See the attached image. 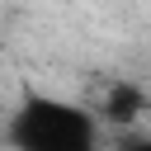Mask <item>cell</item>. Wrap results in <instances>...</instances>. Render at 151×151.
Returning <instances> with one entry per match:
<instances>
[{
	"label": "cell",
	"instance_id": "cell-3",
	"mask_svg": "<svg viewBox=\"0 0 151 151\" xmlns=\"http://www.w3.org/2000/svg\"><path fill=\"white\" fill-rule=\"evenodd\" d=\"M118 151H151V132H123Z\"/></svg>",
	"mask_w": 151,
	"mask_h": 151
},
{
	"label": "cell",
	"instance_id": "cell-2",
	"mask_svg": "<svg viewBox=\"0 0 151 151\" xmlns=\"http://www.w3.org/2000/svg\"><path fill=\"white\" fill-rule=\"evenodd\" d=\"M142 113H146V90L132 85V80H113L109 94H104V104H99V118L113 123L118 132H132Z\"/></svg>",
	"mask_w": 151,
	"mask_h": 151
},
{
	"label": "cell",
	"instance_id": "cell-1",
	"mask_svg": "<svg viewBox=\"0 0 151 151\" xmlns=\"http://www.w3.org/2000/svg\"><path fill=\"white\" fill-rule=\"evenodd\" d=\"M14 151H104L99 118L57 94H28L0 132Z\"/></svg>",
	"mask_w": 151,
	"mask_h": 151
},
{
	"label": "cell",
	"instance_id": "cell-4",
	"mask_svg": "<svg viewBox=\"0 0 151 151\" xmlns=\"http://www.w3.org/2000/svg\"><path fill=\"white\" fill-rule=\"evenodd\" d=\"M0 132H5V104H0Z\"/></svg>",
	"mask_w": 151,
	"mask_h": 151
}]
</instances>
